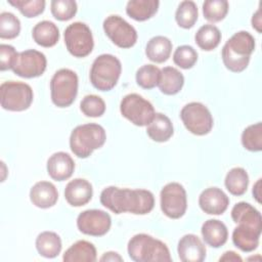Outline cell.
Wrapping results in <instances>:
<instances>
[{
  "label": "cell",
  "mask_w": 262,
  "mask_h": 262,
  "mask_svg": "<svg viewBox=\"0 0 262 262\" xmlns=\"http://www.w3.org/2000/svg\"><path fill=\"white\" fill-rule=\"evenodd\" d=\"M100 203L115 214L129 212L135 215H145L154 209L155 196L146 189L107 186L100 193Z\"/></svg>",
  "instance_id": "cell-1"
},
{
  "label": "cell",
  "mask_w": 262,
  "mask_h": 262,
  "mask_svg": "<svg viewBox=\"0 0 262 262\" xmlns=\"http://www.w3.org/2000/svg\"><path fill=\"white\" fill-rule=\"evenodd\" d=\"M255 49L254 37L246 31L234 33L222 48V60L231 72H243L249 64L251 54Z\"/></svg>",
  "instance_id": "cell-2"
},
{
  "label": "cell",
  "mask_w": 262,
  "mask_h": 262,
  "mask_svg": "<svg viewBox=\"0 0 262 262\" xmlns=\"http://www.w3.org/2000/svg\"><path fill=\"white\" fill-rule=\"evenodd\" d=\"M129 257L135 262H170V251L165 243L145 233L135 234L127 246Z\"/></svg>",
  "instance_id": "cell-3"
},
{
  "label": "cell",
  "mask_w": 262,
  "mask_h": 262,
  "mask_svg": "<svg viewBox=\"0 0 262 262\" xmlns=\"http://www.w3.org/2000/svg\"><path fill=\"white\" fill-rule=\"evenodd\" d=\"M106 139L102 126L95 123H88L77 126L70 136V147L75 156L85 159L93 150L101 147Z\"/></svg>",
  "instance_id": "cell-4"
},
{
  "label": "cell",
  "mask_w": 262,
  "mask_h": 262,
  "mask_svg": "<svg viewBox=\"0 0 262 262\" xmlns=\"http://www.w3.org/2000/svg\"><path fill=\"white\" fill-rule=\"evenodd\" d=\"M121 61L112 54L97 56L90 69V82L100 91L112 90L121 76Z\"/></svg>",
  "instance_id": "cell-5"
},
{
  "label": "cell",
  "mask_w": 262,
  "mask_h": 262,
  "mask_svg": "<svg viewBox=\"0 0 262 262\" xmlns=\"http://www.w3.org/2000/svg\"><path fill=\"white\" fill-rule=\"evenodd\" d=\"M78 76L70 69H60L54 73L50 81L52 102L58 107L70 106L78 93Z\"/></svg>",
  "instance_id": "cell-6"
},
{
  "label": "cell",
  "mask_w": 262,
  "mask_h": 262,
  "mask_svg": "<svg viewBox=\"0 0 262 262\" xmlns=\"http://www.w3.org/2000/svg\"><path fill=\"white\" fill-rule=\"evenodd\" d=\"M1 106L6 111L21 112L28 110L33 101V90L27 83L7 81L0 86Z\"/></svg>",
  "instance_id": "cell-7"
},
{
  "label": "cell",
  "mask_w": 262,
  "mask_h": 262,
  "mask_svg": "<svg viewBox=\"0 0 262 262\" xmlns=\"http://www.w3.org/2000/svg\"><path fill=\"white\" fill-rule=\"evenodd\" d=\"M120 112L124 118L139 127L147 126L156 114L152 104L137 93H130L123 97Z\"/></svg>",
  "instance_id": "cell-8"
},
{
  "label": "cell",
  "mask_w": 262,
  "mask_h": 262,
  "mask_svg": "<svg viewBox=\"0 0 262 262\" xmlns=\"http://www.w3.org/2000/svg\"><path fill=\"white\" fill-rule=\"evenodd\" d=\"M68 51L75 57H85L91 53L94 42L91 30L81 21L69 25L63 33Z\"/></svg>",
  "instance_id": "cell-9"
},
{
  "label": "cell",
  "mask_w": 262,
  "mask_h": 262,
  "mask_svg": "<svg viewBox=\"0 0 262 262\" xmlns=\"http://www.w3.org/2000/svg\"><path fill=\"white\" fill-rule=\"evenodd\" d=\"M180 118L185 128L194 135H206L212 130L213 117L208 107L201 102L185 104L180 112Z\"/></svg>",
  "instance_id": "cell-10"
},
{
  "label": "cell",
  "mask_w": 262,
  "mask_h": 262,
  "mask_svg": "<svg viewBox=\"0 0 262 262\" xmlns=\"http://www.w3.org/2000/svg\"><path fill=\"white\" fill-rule=\"evenodd\" d=\"M161 209L163 213L171 219L181 218L187 208L186 191L178 182L166 184L160 193Z\"/></svg>",
  "instance_id": "cell-11"
},
{
  "label": "cell",
  "mask_w": 262,
  "mask_h": 262,
  "mask_svg": "<svg viewBox=\"0 0 262 262\" xmlns=\"http://www.w3.org/2000/svg\"><path fill=\"white\" fill-rule=\"evenodd\" d=\"M103 30L114 44L121 48H130L137 41L136 30L120 15L112 14L103 20Z\"/></svg>",
  "instance_id": "cell-12"
},
{
  "label": "cell",
  "mask_w": 262,
  "mask_h": 262,
  "mask_svg": "<svg viewBox=\"0 0 262 262\" xmlns=\"http://www.w3.org/2000/svg\"><path fill=\"white\" fill-rule=\"evenodd\" d=\"M47 67V59L44 53L28 49L18 53L12 71L15 75L21 78H36L41 76Z\"/></svg>",
  "instance_id": "cell-13"
},
{
  "label": "cell",
  "mask_w": 262,
  "mask_h": 262,
  "mask_svg": "<svg viewBox=\"0 0 262 262\" xmlns=\"http://www.w3.org/2000/svg\"><path fill=\"white\" fill-rule=\"evenodd\" d=\"M112 219L108 213L91 209L86 210L79 214L77 218V227L78 229L87 235L92 236H101L104 235L111 228Z\"/></svg>",
  "instance_id": "cell-14"
},
{
  "label": "cell",
  "mask_w": 262,
  "mask_h": 262,
  "mask_svg": "<svg viewBox=\"0 0 262 262\" xmlns=\"http://www.w3.org/2000/svg\"><path fill=\"white\" fill-rule=\"evenodd\" d=\"M199 205L207 214L221 215L226 211L229 205V199L222 189L218 187H209L203 190L200 194Z\"/></svg>",
  "instance_id": "cell-15"
},
{
  "label": "cell",
  "mask_w": 262,
  "mask_h": 262,
  "mask_svg": "<svg viewBox=\"0 0 262 262\" xmlns=\"http://www.w3.org/2000/svg\"><path fill=\"white\" fill-rule=\"evenodd\" d=\"M178 257L182 262H202L206 258V247L200 237L188 233L183 235L177 246Z\"/></svg>",
  "instance_id": "cell-16"
},
{
  "label": "cell",
  "mask_w": 262,
  "mask_h": 262,
  "mask_svg": "<svg viewBox=\"0 0 262 262\" xmlns=\"http://www.w3.org/2000/svg\"><path fill=\"white\" fill-rule=\"evenodd\" d=\"M74 170V160L69 154L64 151L54 152L47 161V172L53 180H67L73 175Z\"/></svg>",
  "instance_id": "cell-17"
},
{
  "label": "cell",
  "mask_w": 262,
  "mask_h": 262,
  "mask_svg": "<svg viewBox=\"0 0 262 262\" xmlns=\"http://www.w3.org/2000/svg\"><path fill=\"white\" fill-rule=\"evenodd\" d=\"M233 229L232 242L236 248L243 252H252L259 246L262 228H258L245 223H237Z\"/></svg>",
  "instance_id": "cell-18"
},
{
  "label": "cell",
  "mask_w": 262,
  "mask_h": 262,
  "mask_svg": "<svg viewBox=\"0 0 262 262\" xmlns=\"http://www.w3.org/2000/svg\"><path fill=\"white\" fill-rule=\"evenodd\" d=\"M93 189L89 181L83 178L71 180L64 188V198L73 207L86 205L92 198Z\"/></svg>",
  "instance_id": "cell-19"
},
{
  "label": "cell",
  "mask_w": 262,
  "mask_h": 262,
  "mask_svg": "<svg viewBox=\"0 0 262 262\" xmlns=\"http://www.w3.org/2000/svg\"><path fill=\"white\" fill-rule=\"evenodd\" d=\"M58 199V192L53 183L39 181L30 190V200L38 208L47 209L54 206Z\"/></svg>",
  "instance_id": "cell-20"
},
{
  "label": "cell",
  "mask_w": 262,
  "mask_h": 262,
  "mask_svg": "<svg viewBox=\"0 0 262 262\" xmlns=\"http://www.w3.org/2000/svg\"><path fill=\"white\" fill-rule=\"evenodd\" d=\"M203 238L212 248H220L227 242L228 230L226 225L217 219H209L204 222L201 229Z\"/></svg>",
  "instance_id": "cell-21"
},
{
  "label": "cell",
  "mask_w": 262,
  "mask_h": 262,
  "mask_svg": "<svg viewBox=\"0 0 262 262\" xmlns=\"http://www.w3.org/2000/svg\"><path fill=\"white\" fill-rule=\"evenodd\" d=\"M146 133L154 141L165 142L169 140L174 133L172 122L166 115L156 113L150 123L146 126Z\"/></svg>",
  "instance_id": "cell-22"
},
{
  "label": "cell",
  "mask_w": 262,
  "mask_h": 262,
  "mask_svg": "<svg viewBox=\"0 0 262 262\" xmlns=\"http://www.w3.org/2000/svg\"><path fill=\"white\" fill-rule=\"evenodd\" d=\"M32 36L38 45L42 47H52L59 40V30L54 23L42 20L33 28Z\"/></svg>",
  "instance_id": "cell-23"
},
{
  "label": "cell",
  "mask_w": 262,
  "mask_h": 262,
  "mask_svg": "<svg viewBox=\"0 0 262 262\" xmlns=\"http://www.w3.org/2000/svg\"><path fill=\"white\" fill-rule=\"evenodd\" d=\"M64 262H94L96 261V249L87 241H78L63 254Z\"/></svg>",
  "instance_id": "cell-24"
},
{
  "label": "cell",
  "mask_w": 262,
  "mask_h": 262,
  "mask_svg": "<svg viewBox=\"0 0 262 262\" xmlns=\"http://www.w3.org/2000/svg\"><path fill=\"white\" fill-rule=\"evenodd\" d=\"M184 84V77L177 69L173 67H165L161 70L159 88L166 95H174L178 93Z\"/></svg>",
  "instance_id": "cell-25"
},
{
  "label": "cell",
  "mask_w": 262,
  "mask_h": 262,
  "mask_svg": "<svg viewBox=\"0 0 262 262\" xmlns=\"http://www.w3.org/2000/svg\"><path fill=\"white\" fill-rule=\"evenodd\" d=\"M172 51V42L165 36H155L146 44L145 54L154 62L162 63L166 61Z\"/></svg>",
  "instance_id": "cell-26"
},
{
  "label": "cell",
  "mask_w": 262,
  "mask_h": 262,
  "mask_svg": "<svg viewBox=\"0 0 262 262\" xmlns=\"http://www.w3.org/2000/svg\"><path fill=\"white\" fill-rule=\"evenodd\" d=\"M159 5L158 0H130L126 6V12L131 18L143 21L157 13Z\"/></svg>",
  "instance_id": "cell-27"
},
{
  "label": "cell",
  "mask_w": 262,
  "mask_h": 262,
  "mask_svg": "<svg viewBox=\"0 0 262 262\" xmlns=\"http://www.w3.org/2000/svg\"><path fill=\"white\" fill-rule=\"evenodd\" d=\"M60 236L53 231H43L36 238V249L45 258H55L61 251Z\"/></svg>",
  "instance_id": "cell-28"
},
{
  "label": "cell",
  "mask_w": 262,
  "mask_h": 262,
  "mask_svg": "<svg viewBox=\"0 0 262 262\" xmlns=\"http://www.w3.org/2000/svg\"><path fill=\"white\" fill-rule=\"evenodd\" d=\"M231 218L235 223H246L262 228V218L260 212L251 204L239 202L231 210Z\"/></svg>",
  "instance_id": "cell-29"
},
{
  "label": "cell",
  "mask_w": 262,
  "mask_h": 262,
  "mask_svg": "<svg viewBox=\"0 0 262 262\" xmlns=\"http://www.w3.org/2000/svg\"><path fill=\"white\" fill-rule=\"evenodd\" d=\"M224 184L231 194L243 195L249 185V175L244 168L234 167L227 172Z\"/></svg>",
  "instance_id": "cell-30"
},
{
  "label": "cell",
  "mask_w": 262,
  "mask_h": 262,
  "mask_svg": "<svg viewBox=\"0 0 262 262\" xmlns=\"http://www.w3.org/2000/svg\"><path fill=\"white\" fill-rule=\"evenodd\" d=\"M194 40L201 49L211 51L219 45L221 41V33L216 26L207 24L198 30Z\"/></svg>",
  "instance_id": "cell-31"
},
{
  "label": "cell",
  "mask_w": 262,
  "mask_h": 262,
  "mask_svg": "<svg viewBox=\"0 0 262 262\" xmlns=\"http://www.w3.org/2000/svg\"><path fill=\"white\" fill-rule=\"evenodd\" d=\"M198 7L193 1H182L176 10L175 19L179 27L183 29H190L198 20Z\"/></svg>",
  "instance_id": "cell-32"
},
{
  "label": "cell",
  "mask_w": 262,
  "mask_h": 262,
  "mask_svg": "<svg viewBox=\"0 0 262 262\" xmlns=\"http://www.w3.org/2000/svg\"><path fill=\"white\" fill-rule=\"evenodd\" d=\"M242 143L250 151H260L262 149V124L248 126L242 133Z\"/></svg>",
  "instance_id": "cell-33"
},
{
  "label": "cell",
  "mask_w": 262,
  "mask_h": 262,
  "mask_svg": "<svg viewBox=\"0 0 262 262\" xmlns=\"http://www.w3.org/2000/svg\"><path fill=\"white\" fill-rule=\"evenodd\" d=\"M161 77V70L154 64H144L136 72V82L144 89H151L158 86Z\"/></svg>",
  "instance_id": "cell-34"
},
{
  "label": "cell",
  "mask_w": 262,
  "mask_h": 262,
  "mask_svg": "<svg viewBox=\"0 0 262 262\" xmlns=\"http://www.w3.org/2000/svg\"><path fill=\"white\" fill-rule=\"evenodd\" d=\"M228 12V2L226 0H208L203 3L204 17L211 23L222 20Z\"/></svg>",
  "instance_id": "cell-35"
},
{
  "label": "cell",
  "mask_w": 262,
  "mask_h": 262,
  "mask_svg": "<svg viewBox=\"0 0 262 262\" xmlns=\"http://www.w3.org/2000/svg\"><path fill=\"white\" fill-rule=\"evenodd\" d=\"M20 32V21L11 12H2L0 14V38L13 39Z\"/></svg>",
  "instance_id": "cell-36"
},
{
  "label": "cell",
  "mask_w": 262,
  "mask_h": 262,
  "mask_svg": "<svg viewBox=\"0 0 262 262\" xmlns=\"http://www.w3.org/2000/svg\"><path fill=\"white\" fill-rule=\"evenodd\" d=\"M80 108L82 113L91 118L101 117L105 112L104 100L95 94H89L84 96L80 102Z\"/></svg>",
  "instance_id": "cell-37"
},
{
  "label": "cell",
  "mask_w": 262,
  "mask_h": 262,
  "mask_svg": "<svg viewBox=\"0 0 262 262\" xmlns=\"http://www.w3.org/2000/svg\"><path fill=\"white\" fill-rule=\"evenodd\" d=\"M198 60V52L190 45L178 46L173 54V61L181 69H191Z\"/></svg>",
  "instance_id": "cell-38"
},
{
  "label": "cell",
  "mask_w": 262,
  "mask_h": 262,
  "mask_svg": "<svg viewBox=\"0 0 262 262\" xmlns=\"http://www.w3.org/2000/svg\"><path fill=\"white\" fill-rule=\"evenodd\" d=\"M52 15L58 20H69L77 12V3L73 0H53L50 3Z\"/></svg>",
  "instance_id": "cell-39"
},
{
  "label": "cell",
  "mask_w": 262,
  "mask_h": 262,
  "mask_svg": "<svg viewBox=\"0 0 262 262\" xmlns=\"http://www.w3.org/2000/svg\"><path fill=\"white\" fill-rule=\"evenodd\" d=\"M8 3L16 7L26 17H35L45 9L44 0H8Z\"/></svg>",
  "instance_id": "cell-40"
},
{
  "label": "cell",
  "mask_w": 262,
  "mask_h": 262,
  "mask_svg": "<svg viewBox=\"0 0 262 262\" xmlns=\"http://www.w3.org/2000/svg\"><path fill=\"white\" fill-rule=\"evenodd\" d=\"M18 53L13 46L8 44L0 45V70L6 71L12 69Z\"/></svg>",
  "instance_id": "cell-41"
},
{
  "label": "cell",
  "mask_w": 262,
  "mask_h": 262,
  "mask_svg": "<svg viewBox=\"0 0 262 262\" xmlns=\"http://www.w3.org/2000/svg\"><path fill=\"white\" fill-rule=\"evenodd\" d=\"M219 261H232V262H241L243 261L242 257L239 255H237L235 252L233 251H227L225 252L220 258Z\"/></svg>",
  "instance_id": "cell-42"
},
{
  "label": "cell",
  "mask_w": 262,
  "mask_h": 262,
  "mask_svg": "<svg viewBox=\"0 0 262 262\" xmlns=\"http://www.w3.org/2000/svg\"><path fill=\"white\" fill-rule=\"evenodd\" d=\"M252 26L253 28L258 32V33H261L262 32V21H261V14H260V8L253 14V17H252Z\"/></svg>",
  "instance_id": "cell-43"
},
{
  "label": "cell",
  "mask_w": 262,
  "mask_h": 262,
  "mask_svg": "<svg viewBox=\"0 0 262 262\" xmlns=\"http://www.w3.org/2000/svg\"><path fill=\"white\" fill-rule=\"evenodd\" d=\"M99 260L100 261H123V258L116 252H106L101 256Z\"/></svg>",
  "instance_id": "cell-44"
},
{
  "label": "cell",
  "mask_w": 262,
  "mask_h": 262,
  "mask_svg": "<svg viewBox=\"0 0 262 262\" xmlns=\"http://www.w3.org/2000/svg\"><path fill=\"white\" fill-rule=\"evenodd\" d=\"M253 195L258 203H261V179H258L253 186Z\"/></svg>",
  "instance_id": "cell-45"
}]
</instances>
